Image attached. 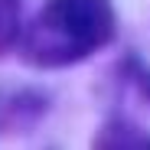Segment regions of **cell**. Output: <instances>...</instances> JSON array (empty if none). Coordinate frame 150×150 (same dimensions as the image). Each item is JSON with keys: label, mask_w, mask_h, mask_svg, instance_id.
Listing matches in <instances>:
<instances>
[{"label": "cell", "mask_w": 150, "mask_h": 150, "mask_svg": "<svg viewBox=\"0 0 150 150\" xmlns=\"http://www.w3.org/2000/svg\"><path fill=\"white\" fill-rule=\"evenodd\" d=\"M114 36V10L108 0H46L23 39L33 65H69L98 52Z\"/></svg>", "instance_id": "1"}, {"label": "cell", "mask_w": 150, "mask_h": 150, "mask_svg": "<svg viewBox=\"0 0 150 150\" xmlns=\"http://www.w3.org/2000/svg\"><path fill=\"white\" fill-rule=\"evenodd\" d=\"M20 39V4L16 0H0V56L13 49Z\"/></svg>", "instance_id": "2"}]
</instances>
